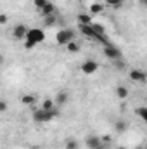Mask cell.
<instances>
[{
	"mask_svg": "<svg viewBox=\"0 0 147 149\" xmlns=\"http://www.w3.org/2000/svg\"><path fill=\"white\" fill-rule=\"evenodd\" d=\"M126 2H137V0H126Z\"/></svg>",
	"mask_w": 147,
	"mask_h": 149,
	"instance_id": "1f68e13d",
	"label": "cell"
},
{
	"mask_svg": "<svg viewBox=\"0 0 147 149\" xmlns=\"http://www.w3.org/2000/svg\"><path fill=\"white\" fill-rule=\"evenodd\" d=\"M128 88L125 87V85H118L116 87V95H118V99H121V101H125L126 97H128Z\"/></svg>",
	"mask_w": 147,
	"mask_h": 149,
	"instance_id": "4fadbf2b",
	"label": "cell"
},
{
	"mask_svg": "<svg viewBox=\"0 0 147 149\" xmlns=\"http://www.w3.org/2000/svg\"><path fill=\"white\" fill-rule=\"evenodd\" d=\"M116 149H126V148H116Z\"/></svg>",
	"mask_w": 147,
	"mask_h": 149,
	"instance_id": "d6a6232c",
	"label": "cell"
},
{
	"mask_svg": "<svg viewBox=\"0 0 147 149\" xmlns=\"http://www.w3.org/2000/svg\"><path fill=\"white\" fill-rule=\"evenodd\" d=\"M78 24H92V17L88 14H78Z\"/></svg>",
	"mask_w": 147,
	"mask_h": 149,
	"instance_id": "e0dca14e",
	"label": "cell"
},
{
	"mask_svg": "<svg viewBox=\"0 0 147 149\" xmlns=\"http://www.w3.org/2000/svg\"><path fill=\"white\" fill-rule=\"evenodd\" d=\"M101 144H102V137H99V135H88L85 141V146L88 149H97Z\"/></svg>",
	"mask_w": 147,
	"mask_h": 149,
	"instance_id": "9c48e42d",
	"label": "cell"
},
{
	"mask_svg": "<svg viewBox=\"0 0 147 149\" xmlns=\"http://www.w3.org/2000/svg\"><path fill=\"white\" fill-rule=\"evenodd\" d=\"M74 40V31L71 28H62V30H59L57 33H55V42L59 43V45H68L69 42H73Z\"/></svg>",
	"mask_w": 147,
	"mask_h": 149,
	"instance_id": "3957f363",
	"label": "cell"
},
{
	"mask_svg": "<svg viewBox=\"0 0 147 149\" xmlns=\"http://www.w3.org/2000/svg\"><path fill=\"white\" fill-rule=\"evenodd\" d=\"M97 70H99V63L95 59H87L81 64V73L83 74H94Z\"/></svg>",
	"mask_w": 147,
	"mask_h": 149,
	"instance_id": "5b68a950",
	"label": "cell"
},
{
	"mask_svg": "<svg viewBox=\"0 0 147 149\" xmlns=\"http://www.w3.org/2000/svg\"><path fill=\"white\" fill-rule=\"evenodd\" d=\"M38 12H40V16H42V17H49V16H54V14H55V5H54L52 2H49V3H47V5H45L42 10H38Z\"/></svg>",
	"mask_w": 147,
	"mask_h": 149,
	"instance_id": "30bf717a",
	"label": "cell"
},
{
	"mask_svg": "<svg viewBox=\"0 0 147 149\" xmlns=\"http://www.w3.org/2000/svg\"><path fill=\"white\" fill-rule=\"evenodd\" d=\"M135 113H137V114H139V116H140V118L147 123V106H140V108H137Z\"/></svg>",
	"mask_w": 147,
	"mask_h": 149,
	"instance_id": "ffe728a7",
	"label": "cell"
},
{
	"mask_svg": "<svg viewBox=\"0 0 147 149\" xmlns=\"http://www.w3.org/2000/svg\"><path fill=\"white\" fill-rule=\"evenodd\" d=\"M109 141H111V137H109V135H106V137H102V142H109Z\"/></svg>",
	"mask_w": 147,
	"mask_h": 149,
	"instance_id": "f1b7e54d",
	"label": "cell"
},
{
	"mask_svg": "<svg viewBox=\"0 0 147 149\" xmlns=\"http://www.w3.org/2000/svg\"><path fill=\"white\" fill-rule=\"evenodd\" d=\"M97 149H106V146H104V144H101V146H99Z\"/></svg>",
	"mask_w": 147,
	"mask_h": 149,
	"instance_id": "f546056e",
	"label": "cell"
},
{
	"mask_svg": "<svg viewBox=\"0 0 147 149\" xmlns=\"http://www.w3.org/2000/svg\"><path fill=\"white\" fill-rule=\"evenodd\" d=\"M128 78H130L132 81H146L147 80V73L144 71V70H137V68H133V70L128 71Z\"/></svg>",
	"mask_w": 147,
	"mask_h": 149,
	"instance_id": "8992f818",
	"label": "cell"
},
{
	"mask_svg": "<svg viewBox=\"0 0 147 149\" xmlns=\"http://www.w3.org/2000/svg\"><path fill=\"white\" fill-rule=\"evenodd\" d=\"M137 149H146V148H144V146H139V148H137Z\"/></svg>",
	"mask_w": 147,
	"mask_h": 149,
	"instance_id": "4dcf8cb0",
	"label": "cell"
},
{
	"mask_svg": "<svg viewBox=\"0 0 147 149\" xmlns=\"http://www.w3.org/2000/svg\"><path fill=\"white\" fill-rule=\"evenodd\" d=\"M55 23V17L54 16H49V17H45V26H52Z\"/></svg>",
	"mask_w": 147,
	"mask_h": 149,
	"instance_id": "d4e9b609",
	"label": "cell"
},
{
	"mask_svg": "<svg viewBox=\"0 0 147 149\" xmlns=\"http://www.w3.org/2000/svg\"><path fill=\"white\" fill-rule=\"evenodd\" d=\"M5 111H7V102L2 101V102H0V113H5Z\"/></svg>",
	"mask_w": 147,
	"mask_h": 149,
	"instance_id": "4316f807",
	"label": "cell"
},
{
	"mask_svg": "<svg viewBox=\"0 0 147 149\" xmlns=\"http://www.w3.org/2000/svg\"><path fill=\"white\" fill-rule=\"evenodd\" d=\"M43 40H45V33L40 28H30L28 35H26V40H24V47L26 49H33L37 43H42Z\"/></svg>",
	"mask_w": 147,
	"mask_h": 149,
	"instance_id": "6da1fadb",
	"label": "cell"
},
{
	"mask_svg": "<svg viewBox=\"0 0 147 149\" xmlns=\"http://www.w3.org/2000/svg\"><path fill=\"white\" fill-rule=\"evenodd\" d=\"M125 2H126V0H104V3H106V5L114 7V9H119V7H121Z\"/></svg>",
	"mask_w": 147,
	"mask_h": 149,
	"instance_id": "d6986e66",
	"label": "cell"
},
{
	"mask_svg": "<svg viewBox=\"0 0 147 149\" xmlns=\"http://www.w3.org/2000/svg\"><path fill=\"white\" fill-rule=\"evenodd\" d=\"M54 101H55V106H64V104L69 101V95H68L66 92H59Z\"/></svg>",
	"mask_w": 147,
	"mask_h": 149,
	"instance_id": "8fae6325",
	"label": "cell"
},
{
	"mask_svg": "<svg viewBox=\"0 0 147 149\" xmlns=\"http://www.w3.org/2000/svg\"><path fill=\"white\" fill-rule=\"evenodd\" d=\"M28 30H30V28H26L24 24H16L14 30H12V37L16 38V40H26Z\"/></svg>",
	"mask_w": 147,
	"mask_h": 149,
	"instance_id": "52a82bcc",
	"label": "cell"
},
{
	"mask_svg": "<svg viewBox=\"0 0 147 149\" xmlns=\"http://www.w3.org/2000/svg\"><path fill=\"white\" fill-rule=\"evenodd\" d=\"M114 66H116L118 70H121V71H125V70H126V63H125L123 59H119V61H114Z\"/></svg>",
	"mask_w": 147,
	"mask_h": 149,
	"instance_id": "cb8c5ba5",
	"label": "cell"
},
{
	"mask_svg": "<svg viewBox=\"0 0 147 149\" xmlns=\"http://www.w3.org/2000/svg\"><path fill=\"white\" fill-rule=\"evenodd\" d=\"M114 130H116L118 134H125V132L128 130V121H125V120H118V121L114 123Z\"/></svg>",
	"mask_w": 147,
	"mask_h": 149,
	"instance_id": "7c38bea8",
	"label": "cell"
},
{
	"mask_svg": "<svg viewBox=\"0 0 147 149\" xmlns=\"http://www.w3.org/2000/svg\"><path fill=\"white\" fill-rule=\"evenodd\" d=\"M78 148H80V144H78L76 139H68L66 141V149H78Z\"/></svg>",
	"mask_w": 147,
	"mask_h": 149,
	"instance_id": "7402d4cb",
	"label": "cell"
},
{
	"mask_svg": "<svg viewBox=\"0 0 147 149\" xmlns=\"http://www.w3.org/2000/svg\"><path fill=\"white\" fill-rule=\"evenodd\" d=\"M94 24V23H92ZM92 24H78V31L87 38H94L95 40V31H94V26Z\"/></svg>",
	"mask_w": 147,
	"mask_h": 149,
	"instance_id": "ba28073f",
	"label": "cell"
},
{
	"mask_svg": "<svg viewBox=\"0 0 147 149\" xmlns=\"http://www.w3.org/2000/svg\"><path fill=\"white\" fill-rule=\"evenodd\" d=\"M57 116H59V109H57V108H54V109H50V111L40 108L37 111H33V120H35L37 123H47V121H50V120H54V118H57Z\"/></svg>",
	"mask_w": 147,
	"mask_h": 149,
	"instance_id": "7a4b0ae2",
	"label": "cell"
},
{
	"mask_svg": "<svg viewBox=\"0 0 147 149\" xmlns=\"http://www.w3.org/2000/svg\"><path fill=\"white\" fill-rule=\"evenodd\" d=\"M104 56H106L107 59H111L112 63H114V61L123 59V52H121L118 47H114L112 43H109V45H106V47H104Z\"/></svg>",
	"mask_w": 147,
	"mask_h": 149,
	"instance_id": "277c9868",
	"label": "cell"
},
{
	"mask_svg": "<svg viewBox=\"0 0 147 149\" xmlns=\"http://www.w3.org/2000/svg\"><path fill=\"white\" fill-rule=\"evenodd\" d=\"M139 3H140L142 7H147V0H139Z\"/></svg>",
	"mask_w": 147,
	"mask_h": 149,
	"instance_id": "83f0119b",
	"label": "cell"
},
{
	"mask_svg": "<svg viewBox=\"0 0 147 149\" xmlns=\"http://www.w3.org/2000/svg\"><path fill=\"white\" fill-rule=\"evenodd\" d=\"M9 21V17H7V14H0V24H5Z\"/></svg>",
	"mask_w": 147,
	"mask_h": 149,
	"instance_id": "484cf974",
	"label": "cell"
},
{
	"mask_svg": "<svg viewBox=\"0 0 147 149\" xmlns=\"http://www.w3.org/2000/svg\"><path fill=\"white\" fill-rule=\"evenodd\" d=\"M90 12H92V14H102V12H104V5H102L101 2H94V3L90 5Z\"/></svg>",
	"mask_w": 147,
	"mask_h": 149,
	"instance_id": "9a60e30c",
	"label": "cell"
},
{
	"mask_svg": "<svg viewBox=\"0 0 147 149\" xmlns=\"http://www.w3.org/2000/svg\"><path fill=\"white\" fill-rule=\"evenodd\" d=\"M92 26H94V31H95V40H97V37H101V35H106V28H104V24H101V23H94Z\"/></svg>",
	"mask_w": 147,
	"mask_h": 149,
	"instance_id": "2e32d148",
	"label": "cell"
},
{
	"mask_svg": "<svg viewBox=\"0 0 147 149\" xmlns=\"http://www.w3.org/2000/svg\"><path fill=\"white\" fill-rule=\"evenodd\" d=\"M47 3H49V0H33V5L37 7V10H42Z\"/></svg>",
	"mask_w": 147,
	"mask_h": 149,
	"instance_id": "603a6c76",
	"label": "cell"
},
{
	"mask_svg": "<svg viewBox=\"0 0 147 149\" xmlns=\"http://www.w3.org/2000/svg\"><path fill=\"white\" fill-rule=\"evenodd\" d=\"M21 102H23L24 106H33V104L37 102V97H35L33 94H26V95L21 97Z\"/></svg>",
	"mask_w": 147,
	"mask_h": 149,
	"instance_id": "5bb4252c",
	"label": "cell"
},
{
	"mask_svg": "<svg viewBox=\"0 0 147 149\" xmlns=\"http://www.w3.org/2000/svg\"><path fill=\"white\" fill-rule=\"evenodd\" d=\"M66 49H68V52H73V54H76V52H80V45L76 43V42H69L68 45H66Z\"/></svg>",
	"mask_w": 147,
	"mask_h": 149,
	"instance_id": "44dd1931",
	"label": "cell"
},
{
	"mask_svg": "<svg viewBox=\"0 0 147 149\" xmlns=\"http://www.w3.org/2000/svg\"><path fill=\"white\" fill-rule=\"evenodd\" d=\"M42 108H43V109H47V111H50V109H54V108H55V101H54V99H43Z\"/></svg>",
	"mask_w": 147,
	"mask_h": 149,
	"instance_id": "ac0fdd59",
	"label": "cell"
}]
</instances>
